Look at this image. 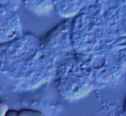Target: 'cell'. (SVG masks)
<instances>
[{
  "instance_id": "cell-1",
  "label": "cell",
  "mask_w": 126,
  "mask_h": 116,
  "mask_svg": "<svg viewBox=\"0 0 126 116\" xmlns=\"http://www.w3.org/2000/svg\"><path fill=\"white\" fill-rule=\"evenodd\" d=\"M20 116H39L43 115L42 112L38 110H33V109H23L19 111Z\"/></svg>"
},
{
  "instance_id": "cell-2",
  "label": "cell",
  "mask_w": 126,
  "mask_h": 116,
  "mask_svg": "<svg viewBox=\"0 0 126 116\" xmlns=\"http://www.w3.org/2000/svg\"><path fill=\"white\" fill-rule=\"evenodd\" d=\"M9 111V107L5 103H0V116H5Z\"/></svg>"
},
{
  "instance_id": "cell-3",
  "label": "cell",
  "mask_w": 126,
  "mask_h": 116,
  "mask_svg": "<svg viewBox=\"0 0 126 116\" xmlns=\"http://www.w3.org/2000/svg\"><path fill=\"white\" fill-rule=\"evenodd\" d=\"M6 115H8V116H11V115H14V116H17V115H19V112H16V111H14V110H10L9 109V111L7 112V114Z\"/></svg>"
}]
</instances>
